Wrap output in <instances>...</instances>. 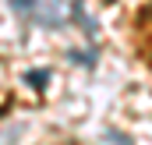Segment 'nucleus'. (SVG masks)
I'll return each mask as SVG.
<instances>
[]
</instances>
